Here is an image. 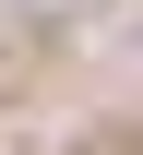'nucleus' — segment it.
Segmentation results:
<instances>
[{
	"label": "nucleus",
	"mask_w": 143,
	"mask_h": 155,
	"mask_svg": "<svg viewBox=\"0 0 143 155\" xmlns=\"http://www.w3.org/2000/svg\"><path fill=\"white\" fill-rule=\"evenodd\" d=\"M60 155H143V131H72Z\"/></svg>",
	"instance_id": "f257e3e1"
}]
</instances>
